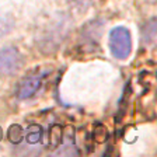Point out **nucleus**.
Listing matches in <instances>:
<instances>
[{
	"instance_id": "nucleus-8",
	"label": "nucleus",
	"mask_w": 157,
	"mask_h": 157,
	"mask_svg": "<svg viewBox=\"0 0 157 157\" xmlns=\"http://www.w3.org/2000/svg\"><path fill=\"white\" fill-rule=\"evenodd\" d=\"M75 4H77V6L80 7H87L91 4V0H72Z\"/></svg>"
},
{
	"instance_id": "nucleus-3",
	"label": "nucleus",
	"mask_w": 157,
	"mask_h": 157,
	"mask_svg": "<svg viewBox=\"0 0 157 157\" xmlns=\"http://www.w3.org/2000/svg\"><path fill=\"white\" fill-rule=\"evenodd\" d=\"M39 86H41V78L38 76H28L24 78L18 87V98L20 100H25V98L33 97L38 91Z\"/></svg>"
},
{
	"instance_id": "nucleus-7",
	"label": "nucleus",
	"mask_w": 157,
	"mask_h": 157,
	"mask_svg": "<svg viewBox=\"0 0 157 157\" xmlns=\"http://www.w3.org/2000/svg\"><path fill=\"white\" fill-rule=\"evenodd\" d=\"M36 132H29V135H28V142L29 143H36V142L39 140V137H41V126H38L35 129Z\"/></svg>"
},
{
	"instance_id": "nucleus-1",
	"label": "nucleus",
	"mask_w": 157,
	"mask_h": 157,
	"mask_svg": "<svg viewBox=\"0 0 157 157\" xmlns=\"http://www.w3.org/2000/svg\"><path fill=\"white\" fill-rule=\"evenodd\" d=\"M109 49L114 58L126 59L132 52V38L129 29L125 27H117L109 33Z\"/></svg>"
},
{
	"instance_id": "nucleus-2",
	"label": "nucleus",
	"mask_w": 157,
	"mask_h": 157,
	"mask_svg": "<svg viewBox=\"0 0 157 157\" xmlns=\"http://www.w3.org/2000/svg\"><path fill=\"white\" fill-rule=\"evenodd\" d=\"M23 66V58L14 46L3 48L0 51V75L13 76Z\"/></svg>"
},
{
	"instance_id": "nucleus-4",
	"label": "nucleus",
	"mask_w": 157,
	"mask_h": 157,
	"mask_svg": "<svg viewBox=\"0 0 157 157\" xmlns=\"http://www.w3.org/2000/svg\"><path fill=\"white\" fill-rule=\"evenodd\" d=\"M21 137H23V129L18 125H11L9 129V139L13 143H20Z\"/></svg>"
},
{
	"instance_id": "nucleus-6",
	"label": "nucleus",
	"mask_w": 157,
	"mask_h": 157,
	"mask_svg": "<svg viewBox=\"0 0 157 157\" xmlns=\"http://www.w3.org/2000/svg\"><path fill=\"white\" fill-rule=\"evenodd\" d=\"M107 137H108L107 128L102 126V125H98V126H95V131H94V139H95V142H98V143H104V142L107 140Z\"/></svg>"
},
{
	"instance_id": "nucleus-5",
	"label": "nucleus",
	"mask_w": 157,
	"mask_h": 157,
	"mask_svg": "<svg viewBox=\"0 0 157 157\" xmlns=\"http://www.w3.org/2000/svg\"><path fill=\"white\" fill-rule=\"evenodd\" d=\"M62 137H63V132H62V126L60 125H55L51 131V142H52L53 146L59 144L62 142Z\"/></svg>"
}]
</instances>
